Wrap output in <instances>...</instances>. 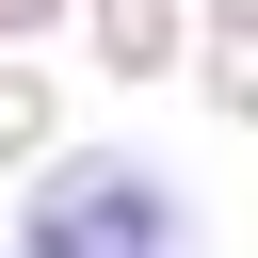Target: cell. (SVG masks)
<instances>
[{
  "mask_svg": "<svg viewBox=\"0 0 258 258\" xmlns=\"http://www.w3.org/2000/svg\"><path fill=\"white\" fill-rule=\"evenodd\" d=\"M177 177L161 161H64L32 210H16V258H177Z\"/></svg>",
  "mask_w": 258,
  "mask_h": 258,
  "instance_id": "1",
  "label": "cell"
},
{
  "mask_svg": "<svg viewBox=\"0 0 258 258\" xmlns=\"http://www.w3.org/2000/svg\"><path fill=\"white\" fill-rule=\"evenodd\" d=\"M97 32H113V64H161V48H177V16H161V0H113Z\"/></svg>",
  "mask_w": 258,
  "mask_h": 258,
  "instance_id": "2",
  "label": "cell"
},
{
  "mask_svg": "<svg viewBox=\"0 0 258 258\" xmlns=\"http://www.w3.org/2000/svg\"><path fill=\"white\" fill-rule=\"evenodd\" d=\"M32 145H48V97H32L16 64H0V161H32Z\"/></svg>",
  "mask_w": 258,
  "mask_h": 258,
  "instance_id": "3",
  "label": "cell"
},
{
  "mask_svg": "<svg viewBox=\"0 0 258 258\" xmlns=\"http://www.w3.org/2000/svg\"><path fill=\"white\" fill-rule=\"evenodd\" d=\"M0 32H48V0H0Z\"/></svg>",
  "mask_w": 258,
  "mask_h": 258,
  "instance_id": "4",
  "label": "cell"
}]
</instances>
